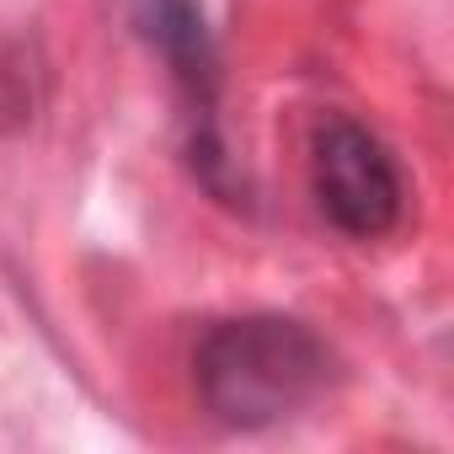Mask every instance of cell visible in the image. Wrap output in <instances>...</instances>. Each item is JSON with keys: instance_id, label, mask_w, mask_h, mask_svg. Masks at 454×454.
I'll return each mask as SVG.
<instances>
[{"instance_id": "cell-3", "label": "cell", "mask_w": 454, "mask_h": 454, "mask_svg": "<svg viewBox=\"0 0 454 454\" xmlns=\"http://www.w3.org/2000/svg\"><path fill=\"white\" fill-rule=\"evenodd\" d=\"M310 192L326 224L348 241L390 236L406 208V182L390 145L342 113H326L310 134Z\"/></svg>"}, {"instance_id": "cell-1", "label": "cell", "mask_w": 454, "mask_h": 454, "mask_svg": "<svg viewBox=\"0 0 454 454\" xmlns=\"http://www.w3.org/2000/svg\"><path fill=\"white\" fill-rule=\"evenodd\" d=\"M192 380L224 427H273L310 401L326 395L332 385V348L294 316L262 310V316H236L203 332L192 353Z\"/></svg>"}, {"instance_id": "cell-2", "label": "cell", "mask_w": 454, "mask_h": 454, "mask_svg": "<svg viewBox=\"0 0 454 454\" xmlns=\"http://www.w3.org/2000/svg\"><path fill=\"white\" fill-rule=\"evenodd\" d=\"M134 12V27L139 38L166 59L182 102H187V118H192V134H187V160L198 171V182L224 198V203H247V182H236L231 171V150L219 139V123H214V107H219V49H214V33H208V17L198 0H129Z\"/></svg>"}]
</instances>
